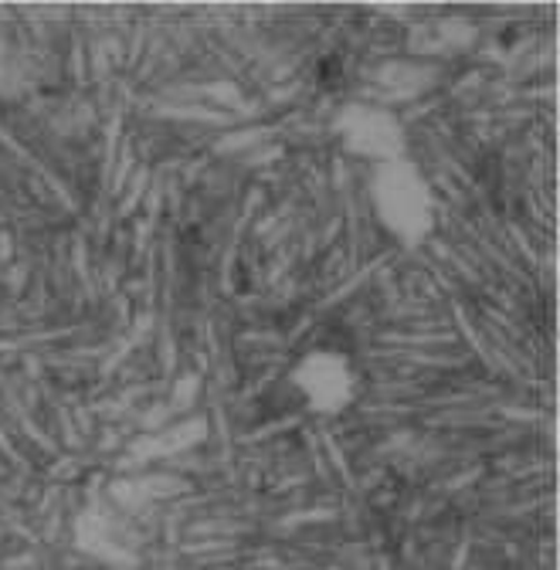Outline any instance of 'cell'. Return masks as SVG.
Segmentation results:
<instances>
[{"label": "cell", "mask_w": 560, "mask_h": 570, "mask_svg": "<svg viewBox=\"0 0 560 570\" xmlns=\"http://www.w3.org/2000/svg\"><path fill=\"white\" fill-rule=\"evenodd\" d=\"M72 543L86 560L106 570H136L147 553L144 523L116 489H96L86 495L72 520Z\"/></svg>", "instance_id": "4"}, {"label": "cell", "mask_w": 560, "mask_h": 570, "mask_svg": "<svg viewBox=\"0 0 560 570\" xmlns=\"http://www.w3.org/2000/svg\"><path fill=\"white\" fill-rule=\"evenodd\" d=\"M364 207L377 235L401 252L425 248L442 228L439 187L414 154L364 170Z\"/></svg>", "instance_id": "2"}, {"label": "cell", "mask_w": 560, "mask_h": 570, "mask_svg": "<svg viewBox=\"0 0 560 570\" xmlns=\"http://www.w3.org/2000/svg\"><path fill=\"white\" fill-rule=\"evenodd\" d=\"M367 387L371 374L364 353L346 333L333 330H313L303 336L278 374V391H283L286 404L320 424L354 414L367 397Z\"/></svg>", "instance_id": "1"}, {"label": "cell", "mask_w": 560, "mask_h": 570, "mask_svg": "<svg viewBox=\"0 0 560 570\" xmlns=\"http://www.w3.org/2000/svg\"><path fill=\"white\" fill-rule=\"evenodd\" d=\"M330 139L340 157L357 164L361 174L381 164L411 157V132L404 116L374 96L346 99L330 116Z\"/></svg>", "instance_id": "3"}]
</instances>
